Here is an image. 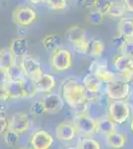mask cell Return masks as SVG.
Segmentation results:
<instances>
[{
	"label": "cell",
	"instance_id": "cell-1",
	"mask_svg": "<svg viewBox=\"0 0 133 149\" xmlns=\"http://www.w3.org/2000/svg\"><path fill=\"white\" fill-rule=\"evenodd\" d=\"M63 100L72 109L86 102L88 95L83 84L76 79H69L63 84L62 86Z\"/></svg>",
	"mask_w": 133,
	"mask_h": 149
},
{
	"label": "cell",
	"instance_id": "cell-2",
	"mask_svg": "<svg viewBox=\"0 0 133 149\" xmlns=\"http://www.w3.org/2000/svg\"><path fill=\"white\" fill-rule=\"evenodd\" d=\"M19 60H20V62L18 64L22 69L23 74L26 78L30 79L31 81L36 83L43 76L44 72H43L41 63L35 57L27 55V56L21 58Z\"/></svg>",
	"mask_w": 133,
	"mask_h": 149
},
{
	"label": "cell",
	"instance_id": "cell-3",
	"mask_svg": "<svg viewBox=\"0 0 133 149\" xmlns=\"http://www.w3.org/2000/svg\"><path fill=\"white\" fill-rule=\"evenodd\" d=\"M131 110L125 100H113L108 107V116L114 123L122 124L129 118Z\"/></svg>",
	"mask_w": 133,
	"mask_h": 149
},
{
	"label": "cell",
	"instance_id": "cell-4",
	"mask_svg": "<svg viewBox=\"0 0 133 149\" xmlns=\"http://www.w3.org/2000/svg\"><path fill=\"white\" fill-rule=\"evenodd\" d=\"M13 21L16 25L20 27H27L30 26L37 20L38 14L34 8L27 5H21L15 8L12 13Z\"/></svg>",
	"mask_w": 133,
	"mask_h": 149
},
{
	"label": "cell",
	"instance_id": "cell-5",
	"mask_svg": "<svg viewBox=\"0 0 133 149\" xmlns=\"http://www.w3.org/2000/svg\"><path fill=\"white\" fill-rule=\"evenodd\" d=\"M33 120L32 117L29 113L26 112H16L10 117L8 120V127L7 129L14 131L17 134L25 133L32 126Z\"/></svg>",
	"mask_w": 133,
	"mask_h": 149
},
{
	"label": "cell",
	"instance_id": "cell-6",
	"mask_svg": "<svg viewBox=\"0 0 133 149\" xmlns=\"http://www.w3.org/2000/svg\"><path fill=\"white\" fill-rule=\"evenodd\" d=\"M51 65L56 71L65 72L71 69L72 65V55L69 50L59 49L52 53Z\"/></svg>",
	"mask_w": 133,
	"mask_h": 149
},
{
	"label": "cell",
	"instance_id": "cell-7",
	"mask_svg": "<svg viewBox=\"0 0 133 149\" xmlns=\"http://www.w3.org/2000/svg\"><path fill=\"white\" fill-rule=\"evenodd\" d=\"M130 91L129 84L122 80H114L106 86V95L112 100H124Z\"/></svg>",
	"mask_w": 133,
	"mask_h": 149
},
{
	"label": "cell",
	"instance_id": "cell-8",
	"mask_svg": "<svg viewBox=\"0 0 133 149\" xmlns=\"http://www.w3.org/2000/svg\"><path fill=\"white\" fill-rule=\"evenodd\" d=\"M40 100L43 104V107H44L45 113L49 114H55L60 112L64 109L65 105V102L61 95L59 93L52 92L46 93L42 97V100Z\"/></svg>",
	"mask_w": 133,
	"mask_h": 149
},
{
	"label": "cell",
	"instance_id": "cell-9",
	"mask_svg": "<svg viewBox=\"0 0 133 149\" xmlns=\"http://www.w3.org/2000/svg\"><path fill=\"white\" fill-rule=\"evenodd\" d=\"M54 143V137L49 131L38 129L31 136L30 144L32 149H50Z\"/></svg>",
	"mask_w": 133,
	"mask_h": 149
},
{
	"label": "cell",
	"instance_id": "cell-10",
	"mask_svg": "<svg viewBox=\"0 0 133 149\" xmlns=\"http://www.w3.org/2000/svg\"><path fill=\"white\" fill-rule=\"evenodd\" d=\"M72 123L76 126L77 131L84 135H91L96 132V121L86 113L77 114Z\"/></svg>",
	"mask_w": 133,
	"mask_h": 149
},
{
	"label": "cell",
	"instance_id": "cell-11",
	"mask_svg": "<svg viewBox=\"0 0 133 149\" xmlns=\"http://www.w3.org/2000/svg\"><path fill=\"white\" fill-rule=\"evenodd\" d=\"M89 70H91V74H93L101 83L109 84L115 80V74L113 72L108 70L106 61H94L89 67Z\"/></svg>",
	"mask_w": 133,
	"mask_h": 149
},
{
	"label": "cell",
	"instance_id": "cell-12",
	"mask_svg": "<svg viewBox=\"0 0 133 149\" xmlns=\"http://www.w3.org/2000/svg\"><path fill=\"white\" fill-rule=\"evenodd\" d=\"M113 64H114L115 70L124 77L125 81H131L133 76V59L120 55L115 58Z\"/></svg>",
	"mask_w": 133,
	"mask_h": 149
},
{
	"label": "cell",
	"instance_id": "cell-13",
	"mask_svg": "<svg viewBox=\"0 0 133 149\" xmlns=\"http://www.w3.org/2000/svg\"><path fill=\"white\" fill-rule=\"evenodd\" d=\"M56 136L60 141L63 142H68V141L72 140L77 135V128L72 122L64 121L58 124L56 127Z\"/></svg>",
	"mask_w": 133,
	"mask_h": 149
},
{
	"label": "cell",
	"instance_id": "cell-14",
	"mask_svg": "<svg viewBox=\"0 0 133 149\" xmlns=\"http://www.w3.org/2000/svg\"><path fill=\"white\" fill-rule=\"evenodd\" d=\"M9 48L16 59H21L28 55V40L24 36H18V37L12 39Z\"/></svg>",
	"mask_w": 133,
	"mask_h": 149
},
{
	"label": "cell",
	"instance_id": "cell-15",
	"mask_svg": "<svg viewBox=\"0 0 133 149\" xmlns=\"http://www.w3.org/2000/svg\"><path fill=\"white\" fill-rule=\"evenodd\" d=\"M43 48L48 53H54L57 50L61 49V46L63 44V39L61 35L52 33V34H48L44 36L41 40Z\"/></svg>",
	"mask_w": 133,
	"mask_h": 149
},
{
	"label": "cell",
	"instance_id": "cell-16",
	"mask_svg": "<svg viewBox=\"0 0 133 149\" xmlns=\"http://www.w3.org/2000/svg\"><path fill=\"white\" fill-rule=\"evenodd\" d=\"M35 84L36 90L37 93H51L53 91V88H55L57 85L56 81V78L51 74H46L44 73L43 76L38 80Z\"/></svg>",
	"mask_w": 133,
	"mask_h": 149
},
{
	"label": "cell",
	"instance_id": "cell-17",
	"mask_svg": "<svg viewBox=\"0 0 133 149\" xmlns=\"http://www.w3.org/2000/svg\"><path fill=\"white\" fill-rule=\"evenodd\" d=\"M6 90L9 95V100L24 98L22 80H10L6 85Z\"/></svg>",
	"mask_w": 133,
	"mask_h": 149
},
{
	"label": "cell",
	"instance_id": "cell-18",
	"mask_svg": "<svg viewBox=\"0 0 133 149\" xmlns=\"http://www.w3.org/2000/svg\"><path fill=\"white\" fill-rule=\"evenodd\" d=\"M17 63V59L11 52L10 48L6 47L0 50V69L9 71Z\"/></svg>",
	"mask_w": 133,
	"mask_h": 149
},
{
	"label": "cell",
	"instance_id": "cell-19",
	"mask_svg": "<svg viewBox=\"0 0 133 149\" xmlns=\"http://www.w3.org/2000/svg\"><path fill=\"white\" fill-rule=\"evenodd\" d=\"M66 39L69 41L70 43H72V45L76 43L79 42V41L86 39V30L84 27L79 25H74L71 26L67 30L66 34H65Z\"/></svg>",
	"mask_w": 133,
	"mask_h": 149
},
{
	"label": "cell",
	"instance_id": "cell-20",
	"mask_svg": "<svg viewBox=\"0 0 133 149\" xmlns=\"http://www.w3.org/2000/svg\"><path fill=\"white\" fill-rule=\"evenodd\" d=\"M105 139L108 146L113 149H121L124 147L125 143H126L125 136L117 131H113L105 135Z\"/></svg>",
	"mask_w": 133,
	"mask_h": 149
},
{
	"label": "cell",
	"instance_id": "cell-21",
	"mask_svg": "<svg viewBox=\"0 0 133 149\" xmlns=\"http://www.w3.org/2000/svg\"><path fill=\"white\" fill-rule=\"evenodd\" d=\"M96 121V131L103 135H107L115 131V123L109 118V116L100 117Z\"/></svg>",
	"mask_w": 133,
	"mask_h": 149
},
{
	"label": "cell",
	"instance_id": "cell-22",
	"mask_svg": "<svg viewBox=\"0 0 133 149\" xmlns=\"http://www.w3.org/2000/svg\"><path fill=\"white\" fill-rule=\"evenodd\" d=\"M83 85L86 92L91 93H96L100 92L101 88V81L93 74H88L84 77Z\"/></svg>",
	"mask_w": 133,
	"mask_h": 149
},
{
	"label": "cell",
	"instance_id": "cell-23",
	"mask_svg": "<svg viewBox=\"0 0 133 149\" xmlns=\"http://www.w3.org/2000/svg\"><path fill=\"white\" fill-rule=\"evenodd\" d=\"M118 34L127 39L133 38V18H121L117 26Z\"/></svg>",
	"mask_w": 133,
	"mask_h": 149
},
{
	"label": "cell",
	"instance_id": "cell-24",
	"mask_svg": "<svg viewBox=\"0 0 133 149\" xmlns=\"http://www.w3.org/2000/svg\"><path fill=\"white\" fill-rule=\"evenodd\" d=\"M104 51V45L100 39H91L88 41V47L86 55L93 58H100Z\"/></svg>",
	"mask_w": 133,
	"mask_h": 149
},
{
	"label": "cell",
	"instance_id": "cell-25",
	"mask_svg": "<svg viewBox=\"0 0 133 149\" xmlns=\"http://www.w3.org/2000/svg\"><path fill=\"white\" fill-rule=\"evenodd\" d=\"M22 88L24 93V98H32L37 95V90H36L35 84L30 79L24 77L22 79Z\"/></svg>",
	"mask_w": 133,
	"mask_h": 149
},
{
	"label": "cell",
	"instance_id": "cell-26",
	"mask_svg": "<svg viewBox=\"0 0 133 149\" xmlns=\"http://www.w3.org/2000/svg\"><path fill=\"white\" fill-rule=\"evenodd\" d=\"M125 12H126V9H125V7L122 3L113 1L112 5H111L110 9L108 10L106 15L112 18H121L122 16H124Z\"/></svg>",
	"mask_w": 133,
	"mask_h": 149
},
{
	"label": "cell",
	"instance_id": "cell-27",
	"mask_svg": "<svg viewBox=\"0 0 133 149\" xmlns=\"http://www.w3.org/2000/svg\"><path fill=\"white\" fill-rule=\"evenodd\" d=\"M3 139L5 141L6 145L9 146V147H14L16 146L19 142V134L15 133L12 130H7L3 133Z\"/></svg>",
	"mask_w": 133,
	"mask_h": 149
},
{
	"label": "cell",
	"instance_id": "cell-28",
	"mask_svg": "<svg viewBox=\"0 0 133 149\" xmlns=\"http://www.w3.org/2000/svg\"><path fill=\"white\" fill-rule=\"evenodd\" d=\"M86 20L89 24L93 26H98L100 24H102L103 21V15L101 13H100L96 10H91L88 12V16H86Z\"/></svg>",
	"mask_w": 133,
	"mask_h": 149
},
{
	"label": "cell",
	"instance_id": "cell-29",
	"mask_svg": "<svg viewBox=\"0 0 133 149\" xmlns=\"http://www.w3.org/2000/svg\"><path fill=\"white\" fill-rule=\"evenodd\" d=\"M112 2V0H96L95 5H94V10L98 11L104 16L107 14L108 10L110 9Z\"/></svg>",
	"mask_w": 133,
	"mask_h": 149
},
{
	"label": "cell",
	"instance_id": "cell-30",
	"mask_svg": "<svg viewBox=\"0 0 133 149\" xmlns=\"http://www.w3.org/2000/svg\"><path fill=\"white\" fill-rule=\"evenodd\" d=\"M45 2L51 10L55 11L65 10L68 6L67 0H45Z\"/></svg>",
	"mask_w": 133,
	"mask_h": 149
},
{
	"label": "cell",
	"instance_id": "cell-31",
	"mask_svg": "<svg viewBox=\"0 0 133 149\" xmlns=\"http://www.w3.org/2000/svg\"><path fill=\"white\" fill-rule=\"evenodd\" d=\"M79 149H100V144L96 139L86 138L79 145Z\"/></svg>",
	"mask_w": 133,
	"mask_h": 149
},
{
	"label": "cell",
	"instance_id": "cell-32",
	"mask_svg": "<svg viewBox=\"0 0 133 149\" xmlns=\"http://www.w3.org/2000/svg\"><path fill=\"white\" fill-rule=\"evenodd\" d=\"M9 77H10V80H22L24 78L23 71L21 69V67L19 66L18 63H16L12 68L8 71Z\"/></svg>",
	"mask_w": 133,
	"mask_h": 149
},
{
	"label": "cell",
	"instance_id": "cell-33",
	"mask_svg": "<svg viewBox=\"0 0 133 149\" xmlns=\"http://www.w3.org/2000/svg\"><path fill=\"white\" fill-rule=\"evenodd\" d=\"M119 50L122 56L133 59V38L128 39Z\"/></svg>",
	"mask_w": 133,
	"mask_h": 149
},
{
	"label": "cell",
	"instance_id": "cell-34",
	"mask_svg": "<svg viewBox=\"0 0 133 149\" xmlns=\"http://www.w3.org/2000/svg\"><path fill=\"white\" fill-rule=\"evenodd\" d=\"M72 47H74L75 51L79 53V54H86L88 47V41L86 39H84L78 43H76V44H74Z\"/></svg>",
	"mask_w": 133,
	"mask_h": 149
},
{
	"label": "cell",
	"instance_id": "cell-35",
	"mask_svg": "<svg viewBox=\"0 0 133 149\" xmlns=\"http://www.w3.org/2000/svg\"><path fill=\"white\" fill-rule=\"evenodd\" d=\"M30 110H31V113L33 115H41L45 113L44 107H43L41 100H36L35 102H33L30 107Z\"/></svg>",
	"mask_w": 133,
	"mask_h": 149
},
{
	"label": "cell",
	"instance_id": "cell-36",
	"mask_svg": "<svg viewBox=\"0 0 133 149\" xmlns=\"http://www.w3.org/2000/svg\"><path fill=\"white\" fill-rule=\"evenodd\" d=\"M128 39L127 38H125L124 36L120 35V34H117L116 36H114V37L112 38V40H111V42H112V45L114 46L115 48H117V49H120L123 45H124V43L126 42Z\"/></svg>",
	"mask_w": 133,
	"mask_h": 149
},
{
	"label": "cell",
	"instance_id": "cell-37",
	"mask_svg": "<svg viewBox=\"0 0 133 149\" xmlns=\"http://www.w3.org/2000/svg\"><path fill=\"white\" fill-rule=\"evenodd\" d=\"M9 81H10V77H9L8 71L0 69V86H6Z\"/></svg>",
	"mask_w": 133,
	"mask_h": 149
},
{
	"label": "cell",
	"instance_id": "cell-38",
	"mask_svg": "<svg viewBox=\"0 0 133 149\" xmlns=\"http://www.w3.org/2000/svg\"><path fill=\"white\" fill-rule=\"evenodd\" d=\"M96 0H78V4L83 8L86 9H91L94 8V5H95Z\"/></svg>",
	"mask_w": 133,
	"mask_h": 149
},
{
	"label": "cell",
	"instance_id": "cell-39",
	"mask_svg": "<svg viewBox=\"0 0 133 149\" xmlns=\"http://www.w3.org/2000/svg\"><path fill=\"white\" fill-rule=\"evenodd\" d=\"M8 127V120H7L6 115H0V135L7 130Z\"/></svg>",
	"mask_w": 133,
	"mask_h": 149
},
{
	"label": "cell",
	"instance_id": "cell-40",
	"mask_svg": "<svg viewBox=\"0 0 133 149\" xmlns=\"http://www.w3.org/2000/svg\"><path fill=\"white\" fill-rule=\"evenodd\" d=\"M8 100H9V95L6 90V86H0V102H4Z\"/></svg>",
	"mask_w": 133,
	"mask_h": 149
},
{
	"label": "cell",
	"instance_id": "cell-41",
	"mask_svg": "<svg viewBox=\"0 0 133 149\" xmlns=\"http://www.w3.org/2000/svg\"><path fill=\"white\" fill-rule=\"evenodd\" d=\"M125 9L130 12H133V0H123Z\"/></svg>",
	"mask_w": 133,
	"mask_h": 149
},
{
	"label": "cell",
	"instance_id": "cell-42",
	"mask_svg": "<svg viewBox=\"0 0 133 149\" xmlns=\"http://www.w3.org/2000/svg\"><path fill=\"white\" fill-rule=\"evenodd\" d=\"M127 98V103L129 105H132V107H133V91L131 92L130 91V93H129V95H128V97H126Z\"/></svg>",
	"mask_w": 133,
	"mask_h": 149
},
{
	"label": "cell",
	"instance_id": "cell-43",
	"mask_svg": "<svg viewBox=\"0 0 133 149\" xmlns=\"http://www.w3.org/2000/svg\"><path fill=\"white\" fill-rule=\"evenodd\" d=\"M29 2H30L31 4H33V5H38V4H41L43 3V2H45V0H28Z\"/></svg>",
	"mask_w": 133,
	"mask_h": 149
},
{
	"label": "cell",
	"instance_id": "cell-44",
	"mask_svg": "<svg viewBox=\"0 0 133 149\" xmlns=\"http://www.w3.org/2000/svg\"><path fill=\"white\" fill-rule=\"evenodd\" d=\"M130 129H131V131H132V133H133V117H132V119H131V123H130Z\"/></svg>",
	"mask_w": 133,
	"mask_h": 149
},
{
	"label": "cell",
	"instance_id": "cell-45",
	"mask_svg": "<svg viewBox=\"0 0 133 149\" xmlns=\"http://www.w3.org/2000/svg\"><path fill=\"white\" fill-rule=\"evenodd\" d=\"M66 149H79V147H75V146H70V147H68Z\"/></svg>",
	"mask_w": 133,
	"mask_h": 149
},
{
	"label": "cell",
	"instance_id": "cell-46",
	"mask_svg": "<svg viewBox=\"0 0 133 149\" xmlns=\"http://www.w3.org/2000/svg\"><path fill=\"white\" fill-rule=\"evenodd\" d=\"M18 149H32L31 147H26V146H23V147H19Z\"/></svg>",
	"mask_w": 133,
	"mask_h": 149
},
{
	"label": "cell",
	"instance_id": "cell-47",
	"mask_svg": "<svg viewBox=\"0 0 133 149\" xmlns=\"http://www.w3.org/2000/svg\"><path fill=\"white\" fill-rule=\"evenodd\" d=\"M131 81H132V85H133V76H132V78H131Z\"/></svg>",
	"mask_w": 133,
	"mask_h": 149
}]
</instances>
